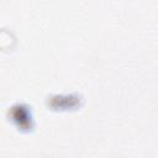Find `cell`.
<instances>
[{
	"instance_id": "6da1fadb",
	"label": "cell",
	"mask_w": 158,
	"mask_h": 158,
	"mask_svg": "<svg viewBox=\"0 0 158 158\" xmlns=\"http://www.w3.org/2000/svg\"><path fill=\"white\" fill-rule=\"evenodd\" d=\"M7 116H9V120H11L19 130L32 131L33 121H32V115L28 106L23 104H16L9 110Z\"/></svg>"
},
{
	"instance_id": "7a4b0ae2",
	"label": "cell",
	"mask_w": 158,
	"mask_h": 158,
	"mask_svg": "<svg viewBox=\"0 0 158 158\" xmlns=\"http://www.w3.org/2000/svg\"><path fill=\"white\" fill-rule=\"evenodd\" d=\"M80 98L78 95H69V96H54L53 99L48 100V106L53 109H74L79 105Z\"/></svg>"
}]
</instances>
